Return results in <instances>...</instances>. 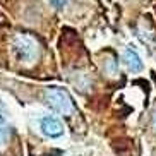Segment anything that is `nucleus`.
<instances>
[{
	"label": "nucleus",
	"mask_w": 156,
	"mask_h": 156,
	"mask_svg": "<svg viewBox=\"0 0 156 156\" xmlns=\"http://www.w3.org/2000/svg\"><path fill=\"white\" fill-rule=\"evenodd\" d=\"M12 50L16 53V58L26 65H31L40 57L38 41L29 34H16L12 38Z\"/></svg>",
	"instance_id": "nucleus-1"
},
{
	"label": "nucleus",
	"mask_w": 156,
	"mask_h": 156,
	"mask_svg": "<svg viewBox=\"0 0 156 156\" xmlns=\"http://www.w3.org/2000/svg\"><path fill=\"white\" fill-rule=\"evenodd\" d=\"M43 100H45V103L50 106L51 110L58 112L62 115H70L76 110L70 94L65 89H62V87H55V86L46 87L45 94H43Z\"/></svg>",
	"instance_id": "nucleus-2"
},
{
	"label": "nucleus",
	"mask_w": 156,
	"mask_h": 156,
	"mask_svg": "<svg viewBox=\"0 0 156 156\" xmlns=\"http://www.w3.org/2000/svg\"><path fill=\"white\" fill-rule=\"evenodd\" d=\"M40 129H41V132L48 137H58L64 134V125L60 122L57 117L53 115H46L41 119V124H40Z\"/></svg>",
	"instance_id": "nucleus-3"
},
{
	"label": "nucleus",
	"mask_w": 156,
	"mask_h": 156,
	"mask_svg": "<svg viewBox=\"0 0 156 156\" xmlns=\"http://www.w3.org/2000/svg\"><path fill=\"white\" fill-rule=\"evenodd\" d=\"M124 64L127 65L129 70H132V72H139L142 69V60L139 57V53L132 48H127L124 51Z\"/></svg>",
	"instance_id": "nucleus-4"
},
{
	"label": "nucleus",
	"mask_w": 156,
	"mask_h": 156,
	"mask_svg": "<svg viewBox=\"0 0 156 156\" xmlns=\"http://www.w3.org/2000/svg\"><path fill=\"white\" fill-rule=\"evenodd\" d=\"M9 136H10L9 122H7L4 112H2V106H0V149H2L5 144H7V141H9Z\"/></svg>",
	"instance_id": "nucleus-5"
},
{
	"label": "nucleus",
	"mask_w": 156,
	"mask_h": 156,
	"mask_svg": "<svg viewBox=\"0 0 156 156\" xmlns=\"http://www.w3.org/2000/svg\"><path fill=\"white\" fill-rule=\"evenodd\" d=\"M50 2L55 5V7H64V5L67 4V0H50Z\"/></svg>",
	"instance_id": "nucleus-6"
}]
</instances>
